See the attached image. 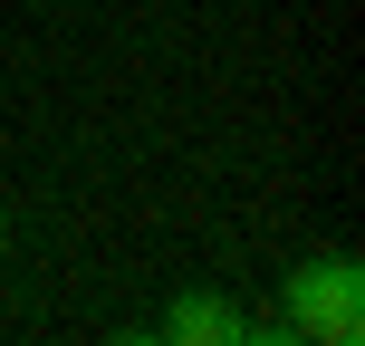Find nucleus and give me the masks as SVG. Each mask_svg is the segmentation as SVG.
<instances>
[{
  "label": "nucleus",
  "instance_id": "obj_3",
  "mask_svg": "<svg viewBox=\"0 0 365 346\" xmlns=\"http://www.w3.org/2000/svg\"><path fill=\"white\" fill-rule=\"evenodd\" d=\"M0 250H10V212H0Z\"/></svg>",
  "mask_w": 365,
  "mask_h": 346
},
{
  "label": "nucleus",
  "instance_id": "obj_1",
  "mask_svg": "<svg viewBox=\"0 0 365 346\" xmlns=\"http://www.w3.org/2000/svg\"><path fill=\"white\" fill-rule=\"evenodd\" d=\"M279 327H289V337H317V346H356V337H365V270H356L346 250L298 260V270H289V308H279Z\"/></svg>",
  "mask_w": 365,
  "mask_h": 346
},
{
  "label": "nucleus",
  "instance_id": "obj_2",
  "mask_svg": "<svg viewBox=\"0 0 365 346\" xmlns=\"http://www.w3.org/2000/svg\"><path fill=\"white\" fill-rule=\"evenodd\" d=\"M164 337H173V346H240V337H250V317H240L221 289H182L173 308H164Z\"/></svg>",
  "mask_w": 365,
  "mask_h": 346
}]
</instances>
